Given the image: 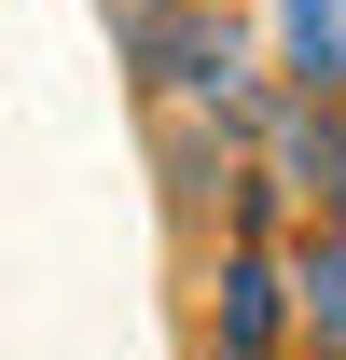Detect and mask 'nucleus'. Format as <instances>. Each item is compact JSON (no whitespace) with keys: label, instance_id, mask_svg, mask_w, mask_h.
Segmentation results:
<instances>
[{"label":"nucleus","instance_id":"nucleus-1","mask_svg":"<svg viewBox=\"0 0 346 360\" xmlns=\"http://www.w3.org/2000/svg\"><path fill=\"white\" fill-rule=\"evenodd\" d=\"M222 291H236V305H222V360H263V333H277V277H263V264H236Z\"/></svg>","mask_w":346,"mask_h":360},{"label":"nucleus","instance_id":"nucleus-2","mask_svg":"<svg viewBox=\"0 0 346 360\" xmlns=\"http://www.w3.org/2000/svg\"><path fill=\"white\" fill-rule=\"evenodd\" d=\"M291 56H305V84H333V56H346V14H333V0H291Z\"/></svg>","mask_w":346,"mask_h":360},{"label":"nucleus","instance_id":"nucleus-3","mask_svg":"<svg viewBox=\"0 0 346 360\" xmlns=\"http://www.w3.org/2000/svg\"><path fill=\"white\" fill-rule=\"evenodd\" d=\"M305 319L346 347V250H319V264H305Z\"/></svg>","mask_w":346,"mask_h":360}]
</instances>
